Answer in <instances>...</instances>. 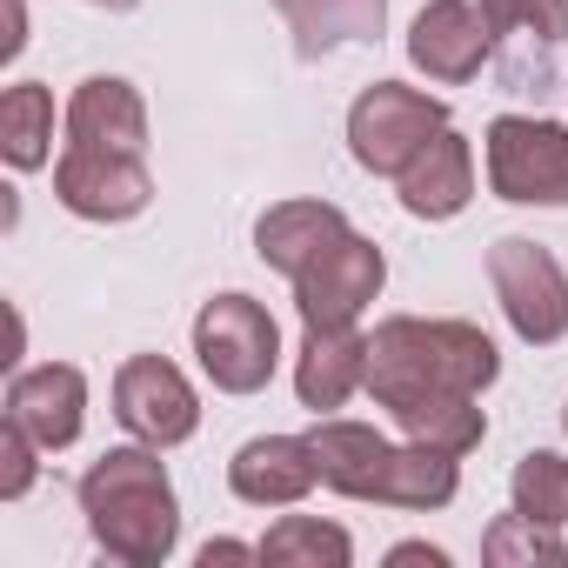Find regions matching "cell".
<instances>
[{
	"instance_id": "cell-14",
	"label": "cell",
	"mask_w": 568,
	"mask_h": 568,
	"mask_svg": "<svg viewBox=\"0 0 568 568\" xmlns=\"http://www.w3.org/2000/svg\"><path fill=\"white\" fill-rule=\"evenodd\" d=\"M315 481H322V468H315L308 435H254L227 462V488L247 508H295Z\"/></svg>"
},
{
	"instance_id": "cell-1",
	"label": "cell",
	"mask_w": 568,
	"mask_h": 568,
	"mask_svg": "<svg viewBox=\"0 0 568 568\" xmlns=\"http://www.w3.org/2000/svg\"><path fill=\"white\" fill-rule=\"evenodd\" d=\"M81 515L88 535L108 561L121 568H161L181 541V501L168 481L161 448L134 442V448H108L88 475H81Z\"/></svg>"
},
{
	"instance_id": "cell-3",
	"label": "cell",
	"mask_w": 568,
	"mask_h": 568,
	"mask_svg": "<svg viewBox=\"0 0 568 568\" xmlns=\"http://www.w3.org/2000/svg\"><path fill=\"white\" fill-rule=\"evenodd\" d=\"M194 362L221 395H261L281 368V328L254 295H214L194 315Z\"/></svg>"
},
{
	"instance_id": "cell-12",
	"label": "cell",
	"mask_w": 568,
	"mask_h": 568,
	"mask_svg": "<svg viewBox=\"0 0 568 568\" xmlns=\"http://www.w3.org/2000/svg\"><path fill=\"white\" fill-rule=\"evenodd\" d=\"M362 388H368V335H355V322H315V328H302V355H295V395H302V408L308 415H335Z\"/></svg>"
},
{
	"instance_id": "cell-25",
	"label": "cell",
	"mask_w": 568,
	"mask_h": 568,
	"mask_svg": "<svg viewBox=\"0 0 568 568\" xmlns=\"http://www.w3.org/2000/svg\"><path fill=\"white\" fill-rule=\"evenodd\" d=\"M34 455H41V442L21 422H0V501H21L34 488V468H41Z\"/></svg>"
},
{
	"instance_id": "cell-26",
	"label": "cell",
	"mask_w": 568,
	"mask_h": 568,
	"mask_svg": "<svg viewBox=\"0 0 568 568\" xmlns=\"http://www.w3.org/2000/svg\"><path fill=\"white\" fill-rule=\"evenodd\" d=\"M214 561H261V541H207L201 568H214Z\"/></svg>"
},
{
	"instance_id": "cell-4",
	"label": "cell",
	"mask_w": 568,
	"mask_h": 568,
	"mask_svg": "<svg viewBox=\"0 0 568 568\" xmlns=\"http://www.w3.org/2000/svg\"><path fill=\"white\" fill-rule=\"evenodd\" d=\"M488 187L515 207H568V128L535 114L488 121Z\"/></svg>"
},
{
	"instance_id": "cell-17",
	"label": "cell",
	"mask_w": 568,
	"mask_h": 568,
	"mask_svg": "<svg viewBox=\"0 0 568 568\" xmlns=\"http://www.w3.org/2000/svg\"><path fill=\"white\" fill-rule=\"evenodd\" d=\"M481 21H488V41L508 68L515 88H528V61L535 74L548 68V54L568 41V0H475Z\"/></svg>"
},
{
	"instance_id": "cell-13",
	"label": "cell",
	"mask_w": 568,
	"mask_h": 568,
	"mask_svg": "<svg viewBox=\"0 0 568 568\" xmlns=\"http://www.w3.org/2000/svg\"><path fill=\"white\" fill-rule=\"evenodd\" d=\"M322 488L348 495V501H382L388 495V468H395V442L368 422H342V415H315L308 428Z\"/></svg>"
},
{
	"instance_id": "cell-27",
	"label": "cell",
	"mask_w": 568,
	"mask_h": 568,
	"mask_svg": "<svg viewBox=\"0 0 568 568\" xmlns=\"http://www.w3.org/2000/svg\"><path fill=\"white\" fill-rule=\"evenodd\" d=\"M28 48V0H8V41H0V61H14Z\"/></svg>"
},
{
	"instance_id": "cell-16",
	"label": "cell",
	"mask_w": 568,
	"mask_h": 568,
	"mask_svg": "<svg viewBox=\"0 0 568 568\" xmlns=\"http://www.w3.org/2000/svg\"><path fill=\"white\" fill-rule=\"evenodd\" d=\"M395 187H402V207H408L415 221H455V214L475 201V148H468L455 128H442V134L395 174Z\"/></svg>"
},
{
	"instance_id": "cell-9",
	"label": "cell",
	"mask_w": 568,
	"mask_h": 568,
	"mask_svg": "<svg viewBox=\"0 0 568 568\" xmlns=\"http://www.w3.org/2000/svg\"><path fill=\"white\" fill-rule=\"evenodd\" d=\"M388 281V254L368 241V234H342L335 247H322L302 274H295V308H302V328L315 322H362L368 302L382 295Z\"/></svg>"
},
{
	"instance_id": "cell-20",
	"label": "cell",
	"mask_w": 568,
	"mask_h": 568,
	"mask_svg": "<svg viewBox=\"0 0 568 568\" xmlns=\"http://www.w3.org/2000/svg\"><path fill=\"white\" fill-rule=\"evenodd\" d=\"M481 395H422V402H402V408H388L395 415V428L408 435V442H428V448H442V455H475L481 448V435H488V415L475 408Z\"/></svg>"
},
{
	"instance_id": "cell-19",
	"label": "cell",
	"mask_w": 568,
	"mask_h": 568,
	"mask_svg": "<svg viewBox=\"0 0 568 568\" xmlns=\"http://www.w3.org/2000/svg\"><path fill=\"white\" fill-rule=\"evenodd\" d=\"M274 14L288 21L302 61H322L335 48L375 41L388 28V0H274Z\"/></svg>"
},
{
	"instance_id": "cell-21",
	"label": "cell",
	"mask_w": 568,
	"mask_h": 568,
	"mask_svg": "<svg viewBox=\"0 0 568 568\" xmlns=\"http://www.w3.org/2000/svg\"><path fill=\"white\" fill-rule=\"evenodd\" d=\"M0 154L14 174H34L54 161V94L41 81H14L0 94Z\"/></svg>"
},
{
	"instance_id": "cell-18",
	"label": "cell",
	"mask_w": 568,
	"mask_h": 568,
	"mask_svg": "<svg viewBox=\"0 0 568 568\" xmlns=\"http://www.w3.org/2000/svg\"><path fill=\"white\" fill-rule=\"evenodd\" d=\"M348 234V214L335 201H274L261 221H254V254L274 267V274H302L322 247H335Z\"/></svg>"
},
{
	"instance_id": "cell-29",
	"label": "cell",
	"mask_w": 568,
	"mask_h": 568,
	"mask_svg": "<svg viewBox=\"0 0 568 568\" xmlns=\"http://www.w3.org/2000/svg\"><path fill=\"white\" fill-rule=\"evenodd\" d=\"M88 8H108V14H134L141 0H88Z\"/></svg>"
},
{
	"instance_id": "cell-22",
	"label": "cell",
	"mask_w": 568,
	"mask_h": 568,
	"mask_svg": "<svg viewBox=\"0 0 568 568\" xmlns=\"http://www.w3.org/2000/svg\"><path fill=\"white\" fill-rule=\"evenodd\" d=\"M261 561L267 568H348L355 541H348V528H335L322 515H281L261 535Z\"/></svg>"
},
{
	"instance_id": "cell-2",
	"label": "cell",
	"mask_w": 568,
	"mask_h": 568,
	"mask_svg": "<svg viewBox=\"0 0 568 568\" xmlns=\"http://www.w3.org/2000/svg\"><path fill=\"white\" fill-rule=\"evenodd\" d=\"M501 355L475 322H428V315H388L368 335V395L382 408L422 402V395H481L495 388Z\"/></svg>"
},
{
	"instance_id": "cell-15",
	"label": "cell",
	"mask_w": 568,
	"mask_h": 568,
	"mask_svg": "<svg viewBox=\"0 0 568 568\" xmlns=\"http://www.w3.org/2000/svg\"><path fill=\"white\" fill-rule=\"evenodd\" d=\"M68 148H114L148 154V101L121 74H88L68 94Z\"/></svg>"
},
{
	"instance_id": "cell-28",
	"label": "cell",
	"mask_w": 568,
	"mask_h": 568,
	"mask_svg": "<svg viewBox=\"0 0 568 568\" xmlns=\"http://www.w3.org/2000/svg\"><path fill=\"white\" fill-rule=\"evenodd\" d=\"M388 561L402 568V561H428V568H448V555L442 548H428V541H402V548H388Z\"/></svg>"
},
{
	"instance_id": "cell-11",
	"label": "cell",
	"mask_w": 568,
	"mask_h": 568,
	"mask_svg": "<svg viewBox=\"0 0 568 568\" xmlns=\"http://www.w3.org/2000/svg\"><path fill=\"white\" fill-rule=\"evenodd\" d=\"M488 54H495V41H488V21H481L475 0H428L408 28V61L442 88L475 81Z\"/></svg>"
},
{
	"instance_id": "cell-24",
	"label": "cell",
	"mask_w": 568,
	"mask_h": 568,
	"mask_svg": "<svg viewBox=\"0 0 568 568\" xmlns=\"http://www.w3.org/2000/svg\"><path fill=\"white\" fill-rule=\"evenodd\" d=\"M481 555H488L495 568H561V561H568V541H561V528L528 521V515L515 508V515H501V521L481 535Z\"/></svg>"
},
{
	"instance_id": "cell-8",
	"label": "cell",
	"mask_w": 568,
	"mask_h": 568,
	"mask_svg": "<svg viewBox=\"0 0 568 568\" xmlns=\"http://www.w3.org/2000/svg\"><path fill=\"white\" fill-rule=\"evenodd\" d=\"M54 201L81 221H134L154 201V174L148 154H114V148H61L54 161Z\"/></svg>"
},
{
	"instance_id": "cell-23",
	"label": "cell",
	"mask_w": 568,
	"mask_h": 568,
	"mask_svg": "<svg viewBox=\"0 0 568 568\" xmlns=\"http://www.w3.org/2000/svg\"><path fill=\"white\" fill-rule=\"evenodd\" d=\"M508 495H515V508H521L528 521L568 528V455H555V448L521 455L515 475H508Z\"/></svg>"
},
{
	"instance_id": "cell-7",
	"label": "cell",
	"mask_w": 568,
	"mask_h": 568,
	"mask_svg": "<svg viewBox=\"0 0 568 568\" xmlns=\"http://www.w3.org/2000/svg\"><path fill=\"white\" fill-rule=\"evenodd\" d=\"M114 422L148 448H181L201 428L194 382L168 355H128L114 368Z\"/></svg>"
},
{
	"instance_id": "cell-5",
	"label": "cell",
	"mask_w": 568,
	"mask_h": 568,
	"mask_svg": "<svg viewBox=\"0 0 568 568\" xmlns=\"http://www.w3.org/2000/svg\"><path fill=\"white\" fill-rule=\"evenodd\" d=\"M488 281H495V302H501L508 328L528 348H555L568 335V267L541 241L501 234L488 247Z\"/></svg>"
},
{
	"instance_id": "cell-10",
	"label": "cell",
	"mask_w": 568,
	"mask_h": 568,
	"mask_svg": "<svg viewBox=\"0 0 568 568\" xmlns=\"http://www.w3.org/2000/svg\"><path fill=\"white\" fill-rule=\"evenodd\" d=\"M8 422H21L41 455H61L81 442L88 422V375L74 362H41V368H14L8 382Z\"/></svg>"
},
{
	"instance_id": "cell-30",
	"label": "cell",
	"mask_w": 568,
	"mask_h": 568,
	"mask_svg": "<svg viewBox=\"0 0 568 568\" xmlns=\"http://www.w3.org/2000/svg\"><path fill=\"white\" fill-rule=\"evenodd\" d=\"M561 428H568V408H561Z\"/></svg>"
},
{
	"instance_id": "cell-6",
	"label": "cell",
	"mask_w": 568,
	"mask_h": 568,
	"mask_svg": "<svg viewBox=\"0 0 568 568\" xmlns=\"http://www.w3.org/2000/svg\"><path fill=\"white\" fill-rule=\"evenodd\" d=\"M442 128H448V108L435 94L402 88V81H375L348 108V154L368 174H402Z\"/></svg>"
}]
</instances>
